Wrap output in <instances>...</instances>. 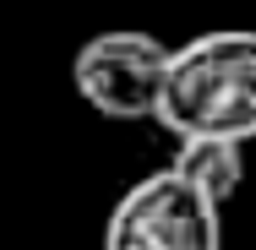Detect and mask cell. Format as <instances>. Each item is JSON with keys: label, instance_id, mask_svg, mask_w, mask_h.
<instances>
[{"label": "cell", "instance_id": "obj_4", "mask_svg": "<svg viewBox=\"0 0 256 250\" xmlns=\"http://www.w3.org/2000/svg\"><path fill=\"white\" fill-rule=\"evenodd\" d=\"M164 169H174L186 185H196L212 207H229L246 180V147L229 136H186Z\"/></svg>", "mask_w": 256, "mask_h": 250}, {"label": "cell", "instance_id": "obj_1", "mask_svg": "<svg viewBox=\"0 0 256 250\" xmlns=\"http://www.w3.org/2000/svg\"><path fill=\"white\" fill-rule=\"evenodd\" d=\"M174 142L186 136H256V27H212L169 49V76L153 114Z\"/></svg>", "mask_w": 256, "mask_h": 250}, {"label": "cell", "instance_id": "obj_3", "mask_svg": "<svg viewBox=\"0 0 256 250\" xmlns=\"http://www.w3.org/2000/svg\"><path fill=\"white\" fill-rule=\"evenodd\" d=\"M169 76V44L142 27H109L93 33L71 54L76 98L98 109L104 120H153Z\"/></svg>", "mask_w": 256, "mask_h": 250}, {"label": "cell", "instance_id": "obj_2", "mask_svg": "<svg viewBox=\"0 0 256 250\" xmlns=\"http://www.w3.org/2000/svg\"><path fill=\"white\" fill-rule=\"evenodd\" d=\"M104 250H224V207H212L174 169H153L114 201Z\"/></svg>", "mask_w": 256, "mask_h": 250}]
</instances>
